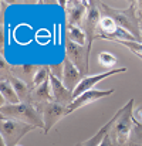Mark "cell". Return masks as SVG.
<instances>
[{
    "instance_id": "cell-1",
    "label": "cell",
    "mask_w": 142,
    "mask_h": 146,
    "mask_svg": "<svg viewBox=\"0 0 142 146\" xmlns=\"http://www.w3.org/2000/svg\"><path fill=\"white\" fill-rule=\"evenodd\" d=\"M97 4H98V9H99L102 16L111 17L121 29H124L128 33H131L134 37H137L142 43V34H141V29H139V17H138V13H137V3L135 1H132L131 6L128 9H124V10L112 9L108 4H105L104 1H97Z\"/></svg>"
},
{
    "instance_id": "cell-2",
    "label": "cell",
    "mask_w": 142,
    "mask_h": 146,
    "mask_svg": "<svg viewBox=\"0 0 142 146\" xmlns=\"http://www.w3.org/2000/svg\"><path fill=\"white\" fill-rule=\"evenodd\" d=\"M134 105L135 99L131 98L117 113H115V121L109 129V136L114 141L115 146H129L132 129H134Z\"/></svg>"
},
{
    "instance_id": "cell-3",
    "label": "cell",
    "mask_w": 142,
    "mask_h": 146,
    "mask_svg": "<svg viewBox=\"0 0 142 146\" xmlns=\"http://www.w3.org/2000/svg\"><path fill=\"white\" fill-rule=\"evenodd\" d=\"M1 119H16L34 128L44 129V121L39 109L30 102H20L16 105H3L0 108Z\"/></svg>"
},
{
    "instance_id": "cell-4",
    "label": "cell",
    "mask_w": 142,
    "mask_h": 146,
    "mask_svg": "<svg viewBox=\"0 0 142 146\" xmlns=\"http://www.w3.org/2000/svg\"><path fill=\"white\" fill-rule=\"evenodd\" d=\"M33 125L16 121V119H1L0 122V138L6 146H17L20 139L34 131Z\"/></svg>"
},
{
    "instance_id": "cell-5",
    "label": "cell",
    "mask_w": 142,
    "mask_h": 146,
    "mask_svg": "<svg viewBox=\"0 0 142 146\" xmlns=\"http://www.w3.org/2000/svg\"><path fill=\"white\" fill-rule=\"evenodd\" d=\"M36 108L39 109V112L43 116V121H44V133L46 135L50 132V129L54 125H57L63 118H65L67 115H70V108L68 106H64V105H60L57 102H47V104H43V105H37Z\"/></svg>"
},
{
    "instance_id": "cell-6",
    "label": "cell",
    "mask_w": 142,
    "mask_h": 146,
    "mask_svg": "<svg viewBox=\"0 0 142 146\" xmlns=\"http://www.w3.org/2000/svg\"><path fill=\"white\" fill-rule=\"evenodd\" d=\"M65 57L78 68V71L84 77H87L90 71V51L87 47L65 40Z\"/></svg>"
},
{
    "instance_id": "cell-7",
    "label": "cell",
    "mask_w": 142,
    "mask_h": 146,
    "mask_svg": "<svg viewBox=\"0 0 142 146\" xmlns=\"http://www.w3.org/2000/svg\"><path fill=\"white\" fill-rule=\"evenodd\" d=\"M101 20V11L98 9V4L97 1H88V9H87V14H85V19L83 21V26L81 29L85 31L87 34V38H88V44H87V48L91 52L93 48V41L97 37V30H98V23Z\"/></svg>"
},
{
    "instance_id": "cell-8",
    "label": "cell",
    "mask_w": 142,
    "mask_h": 146,
    "mask_svg": "<svg viewBox=\"0 0 142 146\" xmlns=\"http://www.w3.org/2000/svg\"><path fill=\"white\" fill-rule=\"evenodd\" d=\"M87 9H88V1H78V0L65 1L64 11L67 19V26L81 27L87 14Z\"/></svg>"
},
{
    "instance_id": "cell-9",
    "label": "cell",
    "mask_w": 142,
    "mask_h": 146,
    "mask_svg": "<svg viewBox=\"0 0 142 146\" xmlns=\"http://www.w3.org/2000/svg\"><path fill=\"white\" fill-rule=\"evenodd\" d=\"M127 71V68L125 67H121V68H114V70H109V71H107V72H101V74H94V75H87V77H84L83 80H81V82L78 84V87L74 90V98H78L80 95H83L84 92H87V91H90V90H94V87L98 84V82H101L102 80H107V78H109V77H112V75H115V74H122V72H125Z\"/></svg>"
},
{
    "instance_id": "cell-10",
    "label": "cell",
    "mask_w": 142,
    "mask_h": 146,
    "mask_svg": "<svg viewBox=\"0 0 142 146\" xmlns=\"http://www.w3.org/2000/svg\"><path fill=\"white\" fill-rule=\"evenodd\" d=\"M50 85H51V95H53V102H57L64 106H70L74 102V94L73 91L67 90L65 85L61 82V80L55 78L54 75L50 74Z\"/></svg>"
},
{
    "instance_id": "cell-11",
    "label": "cell",
    "mask_w": 142,
    "mask_h": 146,
    "mask_svg": "<svg viewBox=\"0 0 142 146\" xmlns=\"http://www.w3.org/2000/svg\"><path fill=\"white\" fill-rule=\"evenodd\" d=\"M115 92V90H107V91H101V90H90V91H87V92H84L83 95H80L78 98H75L74 99V102L68 106L70 108V113H73V112H75L77 109H80V108H83V106H85V105H90V104H93V102H97L98 99H101V98H105V97H109V95H112Z\"/></svg>"
},
{
    "instance_id": "cell-12",
    "label": "cell",
    "mask_w": 142,
    "mask_h": 146,
    "mask_svg": "<svg viewBox=\"0 0 142 146\" xmlns=\"http://www.w3.org/2000/svg\"><path fill=\"white\" fill-rule=\"evenodd\" d=\"M63 65H64V70H63V78H61V82L65 85L67 90L73 91L78 87V84L81 82V80L84 78V75L78 71V68L65 57L64 61H63Z\"/></svg>"
},
{
    "instance_id": "cell-13",
    "label": "cell",
    "mask_w": 142,
    "mask_h": 146,
    "mask_svg": "<svg viewBox=\"0 0 142 146\" xmlns=\"http://www.w3.org/2000/svg\"><path fill=\"white\" fill-rule=\"evenodd\" d=\"M40 65L37 64H17V65H11V75L24 81L26 84H29L31 87L33 80L36 72L39 71Z\"/></svg>"
},
{
    "instance_id": "cell-14",
    "label": "cell",
    "mask_w": 142,
    "mask_h": 146,
    "mask_svg": "<svg viewBox=\"0 0 142 146\" xmlns=\"http://www.w3.org/2000/svg\"><path fill=\"white\" fill-rule=\"evenodd\" d=\"M47 102H53V95H51V85H50V80L47 82L31 88V104L34 106L37 105H43Z\"/></svg>"
},
{
    "instance_id": "cell-15",
    "label": "cell",
    "mask_w": 142,
    "mask_h": 146,
    "mask_svg": "<svg viewBox=\"0 0 142 146\" xmlns=\"http://www.w3.org/2000/svg\"><path fill=\"white\" fill-rule=\"evenodd\" d=\"M114 121H115V115L105 123V125H102L97 132H95L94 135L91 136V138H88L87 141H83V142H78L75 146H99V143L102 142V139L108 135V132H109V129H111V126H112V123H114Z\"/></svg>"
},
{
    "instance_id": "cell-16",
    "label": "cell",
    "mask_w": 142,
    "mask_h": 146,
    "mask_svg": "<svg viewBox=\"0 0 142 146\" xmlns=\"http://www.w3.org/2000/svg\"><path fill=\"white\" fill-rule=\"evenodd\" d=\"M7 81H10V84L13 85L20 102H30L31 104V87L29 84H26L24 81H21L13 75H10Z\"/></svg>"
},
{
    "instance_id": "cell-17",
    "label": "cell",
    "mask_w": 142,
    "mask_h": 146,
    "mask_svg": "<svg viewBox=\"0 0 142 146\" xmlns=\"http://www.w3.org/2000/svg\"><path fill=\"white\" fill-rule=\"evenodd\" d=\"M0 95H1V106L3 105H16L20 104V99L17 97L13 85L7 80L0 81Z\"/></svg>"
},
{
    "instance_id": "cell-18",
    "label": "cell",
    "mask_w": 142,
    "mask_h": 146,
    "mask_svg": "<svg viewBox=\"0 0 142 146\" xmlns=\"http://www.w3.org/2000/svg\"><path fill=\"white\" fill-rule=\"evenodd\" d=\"M65 40H68L74 44L83 46V47H87V44H88V38H87L85 31L77 26H67L65 24Z\"/></svg>"
},
{
    "instance_id": "cell-19",
    "label": "cell",
    "mask_w": 142,
    "mask_h": 146,
    "mask_svg": "<svg viewBox=\"0 0 142 146\" xmlns=\"http://www.w3.org/2000/svg\"><path fill=\"white\" fill-rule=\"evenodd\" d=\"M98 62L99 65H102L104 68H112L117 65L118 62V58L112 54V52H108V51H101L98 54Z\"/></svg>"
},
{
    "instance_id": "cell-20",
    "label": "cell",
    "mask_w": 142,
    "mask_h": 146,
    "mask_svg": "<svg viewBox=\"0 0 142 146\" xmlns=\"http://www.w3.org/2000/svg\"><path fill=\"white\" fill-rule=\"evenodd\" d=\"M48 80H50V68H48V65H40L39 71H37L36 75H34L31 88H36V87H39V85L47 82Z\"/></svg>"
},
{
    "instance_id": "cell-21",
    "label": "cell",
    "mask_w": 142,
    "mask_h": 146,
    "mask_svg": "<svg viewBox=\"0 0 142 146\" xmlns=\"http://www.w3.org/2000/svg\"><path fill=\"white\" fill-rule=\"evenodd\" d=\"M129 146H142V125L138 122H134V129H132Z\"/></svg>"
},
{
    "instance_id": "cell-22",
    "label": "cell",
    "mask_w": 142,
    "mask_h": 146,
    "mask_svg": "<svg viewBox=\"0 0 142 146\" xmlns=\"http://www.w3.org/2000/svg\"><path fill=\"white\" fill-rule=\"evenodd\" d=\"M115 43H118L124 47H128L135 55H138L142 60V43L139 41H115Z\"/></svg>"
},
{
    "instance_id": "cell-23",
    "label": "cell",
    "mask_w": 142,
    "mask_h": 146,
    "mask_svg": "<svg viewBox=\"0 0 142 146\" xmlns=\"http://www.w3.org/2000/svg\"><path fill=\"white\" fill-rule=\"evenodd\" d=\"M48 68H50V74L54 75L55 78L61 80L63 78V70H64V65L63 64H48Z\"/></svg>"
},
{
    "instance_id": "cell-24",
    "label": "cell",
    "mask_w": 142,
    "mask_h": 146,
    "mask_svg": "<svg viewBox=\"0 0 142 146\" xmlns=\"http://www.w3.org/2000/svg\"><path fill=\"white\" fill-rule=\"evenodd\" d=\"M132 118H134V122H138V123L142 125V106H139V108H134Z\"/></svg>"
},
{
    "instance_id": "cell-25",
    "label": "cell",
    "mask_w": 142,
    "mask_h": 146,
    "mask_svg": "<svg viewBox=\"0 0 142 146\" xmlns=\"http://www.w3.org/2000/svg\"><path fill=\"white\" fill-rule=\"evenodd\" d=\"M99 146H115L114 141H112V139H111V136H109V132H108V135L102 139V142L99 143Z\"/></svg>"
},
{
    "instance_id": "cell-26",
    "label": "cell",
    "mask_w": 142,
    "mask_h": 146,
    "mask_svg": "<svg viewBox=\"0 0 142 146\" xmlns=\"http://www.w3.org/2000/svg\"><path fill=\"white\" fill-rule=\"evenodd\" d=\"M139 17V29H141V34H142V14H138Z\"/></svg>"
},
{
    "instance_id": "cell-27",
    "label": "cell",
    "mask_w": 142,
    "mask_h": 146,
    "mask_svg": "<svg viewBox=\"0 0 142 146\" xmlns=\"http://www.w3.org/2000/svg\"><path fill=\"white\" fill-rule=\"evenodd\" d=\"M17 146H23V145H20V143H19V145H17Z\"/></svg>"
}]
</instances>
